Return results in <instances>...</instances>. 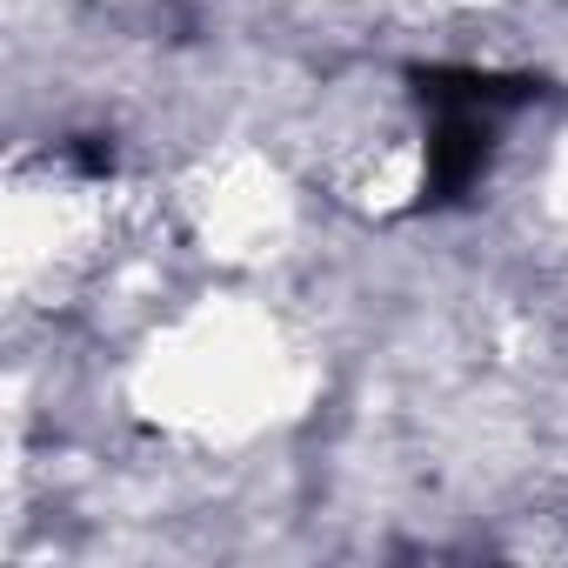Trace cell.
Listing matches in <instances>:
<instances>
[{
	"label": "cell",
	"instance_id": "cell-1",
	"mask_svg": "<svg viewBox=\"0 0 568 568\" xmlns=\"http://www.w3.org/2000/svg\"><path fill=\"white\" fill-rule=\"evenodd\" d=\"M408 94L422 108V207H455L481 187L495 161V134L515 108L541 94L535 74H488V68H408Z\"/></svg>",
	"mask_w": 568,
	"mask_h": 568
},
{
	"label": "cell",
	"instance_id": "cell-2",
	"mask_svg": "<svg viewBox=\"0 0 568 568\" xmlns=\"http://www.w3.org/2000/svg\"><path fill=\"white\" fill-rule=\"evenodd\" d=\"M68 161H74L81 174H108V168H114V148H108L101 134H81V141L68 148Z\"/></svg>",
	"mask_w": 568,
	"mask_h": 568
}]
</instances>
